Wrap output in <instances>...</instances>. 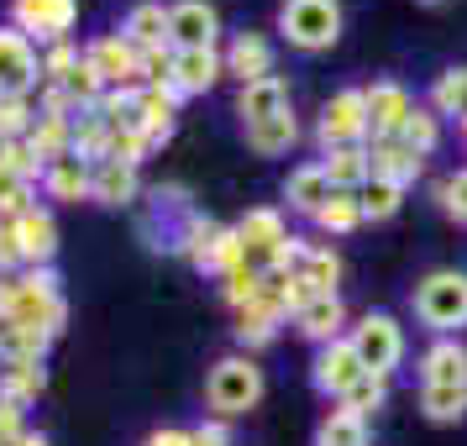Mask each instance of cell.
I'll return each instance as SVG.
<instances>
[{
    "label": "cell",
    "instance_id": "27",
    "mask_svg": "<svg viewBox=\"0 0 467 446\" xmlns=\"http://www.w3.org/2000/svg\"><path fill=\"white\" fill-rule=\"evenodd\" d=\"M89 163L79 158V152H68V158H58V163H47V190L58 194V200H79V194H89Z\"/></svg>",
    "mask_w": 467,
    "mask_h": 446
},
{
    "label": "cell",
    "instance_id": "17",
    "mask_svg": "<svg viewBox=\"0 0 467 446\" xmlns=\"http://www.w3.org/2000/svg\"><path fill=\"white\" fill-rule=\"evenodd\" d=\"M236 110H242V121H247V127L268 121V116H284V110H289V85H284L278 74H274V79H257V85H242Z\"/></svg>",
    "mask_w": 467,
    "mask_h": 446
},
{
    "label": "cell",
    "instance_id": "36",
    "mask_svg": "<svg viewBox=\"0 0 467 446\" xmlns=\"http://www.w3.org/2000/svg\"><path fill=\"white\" fill-rule=\"evenodd\" d=\"M257 295H263V274H253V268H236V274H226V305H232V310L257 305Z\"/></svg>",
    "mask_w": 467,
    "mask_h": 446
},
{
    "label": "cell",
    "instance_id": "37",
    "mask_svg": "<svg viewBox=\"0 0 467 446\" xmlns=\"http://www.w3.org/2000/svg\"><path fill=\"white\" fill-rule=\"evenodd\" d=\"M436 200H441L446 215H457V221H467V169H457L451 179H441V190H436Z\"/></svg>",
    "mask_w": 467,
    "mask_h": 446
},
{
    "label": "cell",
    "instance_id": "46",
    "mask_svg": "<svg viewBox=\"0 0 467 446\" xmlns=\"http://www.w3.org/2000/svg\"><path fill=\"white\" fill-rule=\"evenodd\" d=\"M425 5H446V0H425Z\"/></svg>",
    "mask_w": 467,
    "mask_h": 446
},
{
    "label": "cell",
    "instance_id": "40",
    "mask_svg": "<svg viewBox=\"0 0 467 446\" xmlns=\"http://www.w3.org/2000/svg\"><path fill=\"white\" fill-rule=\"evenodd\" d=\"M16 131H32V127H26V106H22V95L0 100V142H11Z\"/></svg>",
    "mask_w": 467,
    "mask_h": 446
},
{
    "label": "cell",
    "instance_id": "6",
    "mask_svg": "<svg viewBox=\"0 0 467 446\" xmlns=\"http://www.w3.org/2000/svg\"><path fill=\"white\" fill-rule=\"evenodd\" d=\"M215 32H221L215 5H205V0H179V5H169V43H173V53L215 47Z\"/></svg>",
    "mask_w": 467,
    "mask_h": 446
},
{
    "label": "cell",
    "instance_id": "34",
    "mask_svg": "<svg viewBox=\"0 0 467 446\" xmlns=\"http://www.w3.org/2000/svg\"><path fill=\"white\" fill-rule=\"evenodd\" d=\"M299 274L310 278L320 295H337V284H341V257L331 253V247H305V263H299Z\"/></svg>",
    "mask_w": 467,
    "mask_h": 446
},
{
    "label": "cell",
    "instance_id": "4",
    "mask_svg": "<svg viewBox=\"0 0 467 446\" xmlns=\"http://www.w3.org/2000/svg\"><path fill=\"white\" fill-rule=\"evenodd\" d=\"M320 148L337 152V148H368L373 142V127H368V95L362 89H341L326 100L320 110Z\"/></svg>",
    "mask_w": 467,
    "mask_h": 446
},
{
    "label": "cell",
    "instance_id": "11",
    "mask_svg": "<svg viewBox=\"0 0 467 446\" xmlns=\"http://www.w3.org/2000/svg\"><path fill=\"white\" fill-rule=\"evenodd\" d=\"M362 95H368V127H373V137H400L404 121H410V110H415L410 89L394 85V79H379V85L362 89Z\"/></svg>",
    "mask_w": 467,
    "mask_h": 446
},
{
    "label": "cell",
    "instance_id": "16",
    "mask_svg": "<svg viewBox=\"0 0 467 446\" xmlns=\"http://www.w3.org/2000/svg\"><path fill=\"white\" fill-rule=\"evenodd\" d=\"M295 326L305 331L310 341H320V347H331V341H341V326H347V305H341V295H320L310 299L305 310L295 316Z\"/></svg>",
    "mask_w": 467,
    "mask_h": 446
},
{
    "label": "cell",
    "instance_id": "10",
    "mask_svg": "<svg viewBox=\"0 0 467 446\" xmlns=\"http://www.w3.org/2000/svg\"><path fill=\"white\" fill-rule=\"evenodd\" d=\"M368 158H373V179H389V184H400V190H410L425 169V158L410 148L404 137H373V142H368Z\"/></svg>",
    "mask_w": 467,
    "mask_h": 446
},
{
    "label": "cell",
    "instance_id": "25",
    "mask_svg": "<svg viewBox=\"0 0 467 446\" xmlns=\"http://www.w3.org/2000/svg\"><path fill=\"white\" fill-rule=\"evenodd\" d=\"M316 446H368V420L352 415L347 404L326 410V420L316 425Z\"/></svg>",
    "mask_w": 467,
    "mask_h": 446
},
{
    "label": "cell",
    "instance_id": "23",
    "mask_svg": "<svg viewBox=\"0 0 467 446\" xmlns=\"http://www.w3.org/2000/svg\"><path fill=\"white\" fill-rule=\"evenodd\" d=\"M295 142H299V121H295V110H284V116H268V121L247 127V148L263 152V158H278V152H289Z\"/></svg>",
    "mask_w": 467,
    "mask_h": 446
},
{
    "label": "cell",
    "instance_id": "24",
    "mask_svg": "<svg viewBox=\"0 0 467 446\" xmlns=\"http://www.w3.org/2000/svg\"><path fill=\"white\" fill-rule=\"evenodd\" d=\"M420 415L436 425H451L467 415V383H420Z\"/></svg>",
    "mask_w": 467,
    "mask_h": 446
},
{
    "label": "cell",
    "instance_id": "9",
    "mask_svg": "<svg viewBox=\"0 0 467 446\" xmlns=\"http://www.w3.org/2000/svg\"><path fill=\"white\" fill-rule=\"evenodd\" d=\"M37 74H43V64H37L32 43H26V32H0V100L26 95Z\"/></svg>",
    "mask_w": 467,
    "mask_h": 446
},
{
    "label": "cell",
    "instance_id": "43",
    "mask_svg": "<svg viewBox=\"0 0 467 446\" xmlns=\"http://www.w3.org/2000/svg\"><path fill=\"white\" fill-rule=\"evenodd\" d=\"M148 446H194V430H152Z\"/></svg>",
    "mask_w": 467,
    "mask_h": 446
},
{
    "label": "cell",
    "instance_id": "18",
    "mask_svg": "<svg viewBox=\"0 0 467 446\" xmlns=\"http://www.w3.org/2000/svg\"><path fill=\"white\" fill-rule=\"evenodd\" d=\"M137 53H158V47H169V11L158 5V0H142V5H131L127 16V32H121Z\"/></svg>",
    "mask_w": 467,
    "mask_h": 446
},
{
    "label": "cell",
    "instance_id": "38",
    "mask_svg": "<svg viewBox=\"0 0 467 446\" xmlns=\"http://www.w3.org/2000/svg\"><path fill=\"white\" fill-rule=\"evenodd\" d=\"M142 79H148V89H158V85H173V47H158V53H142Z\"/></svg>",
    "mask_w": 467,
    "mask_h": 446
},
{
    "label": "cell",
    "instance_id": "41",
    "mask_svg": "<svg viewBox=\"0 0 467 446\" xmlns=\"http://www.w3.org/2000/svg\"><path fill=\"white\" fill-rule=\"evenodd\" d=\"M16 441H22V404L0 399V446H16Z\"/></svg>",
    "mask_w": 467,
    "mask_h": 446
},
{
    "label": "cell",
    "instance_id": "8",
    "mask_svg": "<svg viewBox=\"0 0 467 446\" xmlns=\"http://www.w3.org/2000/svg\"><path fill=\"white\" fill-rule=\"evenodd\" d=\"M11 16L22 32H37L43 43H64V32L79 16V0H16Z\"/></svg>",
    "mask_w": 467,
    "mask_h": 446
},
{
    "label": "cell",
    "instance_id": "31",
    "mask_svg": "<svg viewBox=\"0 0 467 446\" xmlns=\"http://www.w3.org/2000/svg\"><path fill=\"white\" fill-rule=\"evenodd\" d=\"M358 205H362V221H389V215H400L404 190L389 184V179H368V184L358 190Z\"/></svg>",
    "mask_w": 467,
    "mask_h": 446
},
{
    "label": "cell",
    "instance_id": "5",
    "mask_svg": "<svg viewBox=\"0 0 467 446\" xmlns=\"http://www.w3.org/2000/svg\"><path fill=\"white\" fill-rule=\"evenodd\" d=\"M352 347H358V358H362V368L368 373H394L400 368V358H404V331H400V320L394 316H383V310H368V316L352 326Z\"/></svg>",
    "mask_w": 467,
    "mask_h": 446
},
{
    "label": "cell",
    "instance_id": "14",
    "mask_svg": "<svg viewBox=\"0 0 467 446\" xmlns=\"http://www.w3.org/2000/svg\"><path fill=\"white\" fill-rule=\"evenodd\" d=\"M85 58L100 68L106 85H121V79H137V74H142V53H137L127 37H95Z\"/></svg>",
    "mask_w": 467,
    "mask_h": 446
},
{
    "label": "cell",
    "instance_id": "39",
    "mask_svg": "<svg viewBox=\"0 0 467 446\" xmlns=\"http://www.w3.org/2000/svg\"><path fill=\"white\" fill-rule=\"evenodd\" d=\"M85 64V58H79V53H74V47L68 43H58L53 47V53H47V64H43V74L47 79H53V85H68V74H74V68Z\"/></svg>",
    "mask_w": 467,
    "mask_h": 446
},
{
    "label": "cell",
    "instance_id": "45",
    "mask_svg": "<svg viewBox=\"0 0 467 446\" xmlns=\"http://www.w3.org/2000/svg\"><path fill=\"white\" fill-rule=\"evenodd\" d=\"M16 446H47V441H43V436H22Z\"/></svg>",
    "mask_w": 467,
    "mask_h": 446
},
{
    "label": "cell",
    "instance_id": "20",
    "mask_svg": "<svg viewBox=\"0 0 467 446\" xmlns=\"http://www.w3.org/2000/svg\"><path fill=\"white\" fill-rule=\"evenodd\" d=\"M89 194L100 205H127V200H137V169L116 163V158H100L95 173H89Z\"/></svg>",
    "mask_w": 467,
    "mask_h": 446
},
{
    "label": "cell",
    "instance_id": "7",
    "mask_svg": "<svg viewBox=\"0 0 467 446\" xmlns=\"http://www.w3.org/2000/svg\"><path fill=\"white\" fill-rule=\"evenodd\" d=\"M362 373H368V368H362L358 347H352L347 337L316 352V389H320V394H331V399H347V389H352Z\"/></svg>",
    "mask_w": 467,
    "mask_h": 446
},
{
    "label": "cell",
    "instance_id": "22",
    "mask_svg": "<svg viewBox=\"0 0 467 446\" xmlns=\"http://www.w3.org/2000/svg\"><path fill=\"white\" fill-rule=\"evenodd\" d=\"M320 169L331 173V190H352L358 194L368 179H373V158H368V148H337L320 158Z\"/></svg>",
    "mask_w": 467,
    "mask_h": 446
},
{
    "label": "cell",
    "instance_id": "2",
    "mask_svg": "<svg viewBox=\"0 0 467 446\" xmlns=\"http://www.w3.org/2000/svg\"><path fill=\"white\" fill-rule=\"evenodd\" d=\"M278 32L299 47V53H320L341 37V0H284L278 11Z\"/></svg>",
    "mask_w": 467,
    "mask_h": 446
},
{
    "label": "cell",
    "instance_id": "19",
    "mask_svg": "<svg viewBox=\"0 0 467 446\" xmlns=\"http://www.w3.org/2000/svg\"><path fill=\"white\" fill-rule=\"evenodd\" d=\"M11 232H16V247H22L26 263H43L47 268V257L58 253V232H53V215L43 211H26L11 221Z\"/></svg>",
    "mask_w": 467,
    "mask_h": 446
},
{
    "label": "cell",
    "instance_id": "42",
    "mask_svg": "<svg viewBox=\"0 0 467 446\" xmlns=\"http://www.w3.org/2000/svg\"><path fill=\"white\" fill-rule=\"evenodd\" d=\"M11 263H22V247H16L11 226H0V268H11Z\"/></svg>",
    "mask_w": 467,
    "mask_h": 446
},
{
    "label": "cell",
    "instance_id": "15",
    "mask_svg": "<svg viewBox=\"0 0 467 446\" xmlns=\"http://www.w3.org/2000/svg\"><path fill=\"white\" fill-rule=\"evenodd\" d=\"M420 383H467V347L457 337H441V341H431L425 347V358H420Z\"/></svg>",
    "mask_w": 467,
    "mask_h": 446
},
{
    "label": "cell",
    "instance_id": "32",
    "mask_svg": "<svg viewBox=\"0 0 467 446\" xmlns=\"http://www.w3.org/2000/svg\"><path fill=\"white\" fill-rule=\"evenodd\" d=\"M43 368H37V358H11L5 362V379H0V389H5V399H37L43 394Z\"/></svg>",
    "mask_w": 467,
    "mask_h": 446
},
{
    "label": "cell",
    "instance_id": "33",
    "mask_svg": "<svg viewBox=\"0 0 467 446\" xmlns=\"http://www.w3.org/2000/svg\"><path fill=\"white\" fill-rule=\"evenodd\" d=\"M400 137H404L415 152H420V158H431V152H436V142H441V116H436L431 106H415Z\"/></svg>",
    "mask_w": 467,
    "mask_h": 446
},
{
    "label": "cell",
    "instance_id": "30",
    "mask_svg": "<svg viewBox=\"0 0 467 446\" xmlns=\"http://www.w3.org/2000/svg\"><path fill=\"white\" fill-rule=\"evenodd\" d=\"M26 148L37 152L43 163L68 158V127H64V116H37V127L26 131Z\"/></svg>",
    "mask_w": 467,
    "mask_h": 446
},
{
    "label": "cell",
    "instance_id": "12",
    "mask_svg": "<svg viewBox=\"0 0 467 446\" xmlns=\"http://www.w3.org/2000/svg\"><path fill=\"white\" fill-rule=\"evenodd\" d=\"M226 74V58L215 47H190V53H173V89L179 95H205Z\"/></svg>",
    "mask_w": 467,
    "mask_h": 446
},
{
    "label": "cell",
    "instance_id": "21",
    "mask_svg": "<svg viewBox=\"0 0 467 446\" xmlns=\"http://www.w3.org/2000/svg\"><path fill=\"white\" fill-rule=\"evenodd\" d=\"M284 194H289V205L295 211H305V215H316L326 200H331V173L320 169V163H305V169H295L289 173V184H284Z\"/></svg>",
    "mask_w": 467,
    "mask_h": 446
},
{
    "label": "cell",
    "instance_id": "13",
    "mask_svg": "<svg viewBox=\"0 0 467 446\" xmlns=\"http://www.w3.org/2000/svg\"><path fill=\"white\" fill-rule=\"evenodd\" d=\"M226 74H236L242 85L274 79V43H268V37H257V32H242V37L226 47Z\"/></svg>",
    "mask_w": 467,
    "mask_h": 446
},
{
    "label": "cell",
    "instance_id": "26",
    "mask_svg": "<svg viewBox=\"0 0 467 446\" xmlns=\"http://www.w3.org/2000/svg\"><path fill=\"white\" fill-rule=\"evenodd\" d=\"M142 95V127H148V137L158 142V137H169L173 131V110H179V89L173 85H158V89H137Z\"/></svg>",
    "mask_w": 467,
    "mask_h": 446
},
{
    "label": "cell",
    "instance_id": "29",
    "mask_svg": "<svg viewBox=\"0 0 467 446\" xmlns=\"http://www.w3.org/2000/svg\"><path fill=\"white\" fill-rule=\"evenodd\" d=\"M431 110H436V116H457V121H467V68H446V74H436V85H431Z\"/></svg>",
    "mask_w": 467,
    "mask_h": 446
},
{
    "label": "cell",
    "instance_id": "44",
    "mask_svg": "<svg viewBox=\"0 0 467 446\" xmlns=\"http://www.w3.org/2000/svg\"><path fill=\"white\" fill-rule=\"evenodd\" d=\"M194 446H232V436H226V425H200Z\"/></svg>",
    "mask_w": 467,
    "mask_h": 446
},
{
    "label": "cell",
    "instance_id": "1",
    "mask_svg": "<svg viewBox=\"0 0 467 446\" xmlns=\"http://www.w3.org/2000/svg\"><path fill=\"white\" fill-rule=\"evenodd\" d=\"M415 316H420V326H431L436 337H457L467 326V274L436 268L431 278H420V289H415Z\"/></svg>",
    "mask_w": 467,
    "mask_h": 446
},
{
    "label": "cell",
    "instance_id": "3",
    "mask_svg": "<svg viewBox=\"0 0 467 446\" xmlns=\"http://www.w3.org/2000/svg\"><path fill=\"white\" fill-rule=\"evenodd\" d=\"M205 399H211L215 415H247V410L263 399V368H257L253 358H221L211 368Z\"/></svg>",
    "mask_w": 467,
    "mask_h": 446
},
{
    "label": "cell",
    "instance_id": "28",
    "mask_svg": "<svg viewBox=\"0 0 467 446\" xmlns=\"http://www.w3.org/2000/svg\"><path fill=\"white\" fill-rule=\"evenodd\" d=\"M316 226L320 232H331V236H347V232H358L362 226V205H358V194L352 190H337L326 205L316 211Z\"/></svg>",
    "mask_w": 467,
    "mask_h": 446
},
{
    "label": "cell",
    "instance_id": "35",
    "mask_svg": "<svg viewBox=\"0 0 467 446\" xmlns=\"http://www.w3.org/2000/svg\"><path fill=\"white\" fill-rule=\"evenodd\" d=\"M383 399H389V379H383V373H362V379L347 389V399H341V404H347L352 415H362V420H368L373 410H383Z\"/></svg>",
    "mask_w": 467,
    "mask_h": 446
}]
</instances>
